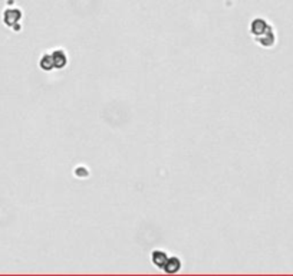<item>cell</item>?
<instances>
[{
    "label": "cell",
    "instance_id": "cell-1",
    "mask_svg": "<svg viewBox=\"0 0 293 276\" xmlns=\"http://www.w3.org/2000/svg\"><path fill=\"white\" fill-rule=\"evenodd\" d=\"M273 26L266 20V19H261V18H256L252 20L250 23V33L253 35V37H260L261 35H264L269 29H272Z\"/></svg>",
    "mask_w": 293,
    "mask_h": 276
},
{
    "label": "cell",
    "instance_id": "cell-2",
    "mask_svg": "<svg viewBox=\"0 0 293 276\" xmlns=\"http://www.w3.org/2000/svg\"><path fill=\"white\" fill-rule=\"evenodd\" d=\"M22 19V12L19 9H7L3 15V20H4V25L9 26V28H13V29H19V22Z\"/></svg>",
    "mask_w": 293,
    "mask_h": 276
},
{
    "label": "cell",
    "instance_id": "cell-3",
    "mask_svg": "<svg viewBox=\"0 0 293 276\" xmlns=\"http://www.w3.org/2000/svg\"><path fill=\"white\" fill-rule=\"evenodd\" d=\"M168 258H170L168 253L165 250H161V249H155L151 253V260H153L154 266H157L158 269H163L165 263H167V260H168Z\"/></svg>",
    "mask_w": 293,
    "mask_h": 276
},
{
    "label": "cell",
    "instance_id": "cell-4",
    "mask_svg": "<svg viewBox=\"0 0 293 276\" xmlns=\"http://www.w3.org/2000/svg\"><path fill=\"white\" fill-rule=\"evenodd\" d=\"M52 59H53V65L55 69H64L68 65V55L64 49H55L53 52H51Z\"/></svg>",
    "mask_w": 293,
    "mask_h": 276
},
{
    "label": "cell",
    "instance_id": "cell-5",
    "mask_svg": "<svg viewBox=\"0 0 293 276\" xmlns=\"http://www.w3.org/2000/svg\"><path fill=\"white\" fill-rule=\"evenodd\" d=\"M259 45H261L263 48H272L275 43H276V33H275V29H269L264 35H261L260 37H256L255 39Z\"/></svg>",
    "mask_w": 293,
    "mask_h": 276
},
{
    "label": "cell",
    "instance_id": "cell-6",
    "mask_svg": "<svg viewBox=\"0 0 293 276\" xmlns=\"http://www.w3.org/2000/svg\"><path fill=\"white\" fill-rule=\"evenodd\" d=\"M181 269V259L177 256H170L165 266L163 268V271L165 274H177Z\"/></svg>",
    "mask_w": 293,
    "mask_h": 276
},
{
    "label": "cell",
    "instance_id": "cell-7",
    "mask_svg": "<svg viewBox=\"0 0 293 276\" xmlns=\"http://www.w3.org/2000/svg\"><path fill=\"white\" fill-rule=\"evenodd\" d=\"M39 66H40V69H43V71H46V72H51L52 69H55L52 55H51V54H43V55L40 56Z\"/></svg>",
    "mask_w": 293,
    "mask_h": 276
},
{
    "label": "cell",
    "instance_id": "cell-8",
    "mask_svg": "<svg viewBox=\"0 0 293 276\" xmlns=\"http://www.w3.org/2000/svg\"><path fill=\"white\" fill-rule=\"evenodd\" d=\"M75 176H78V177H88V170L79 167V168L75 170Z\"/></svg>",
    "mask_w": 293,
    "mask_h": 276
}]
</instances>
